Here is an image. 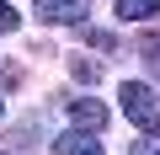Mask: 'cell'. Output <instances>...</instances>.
I'll return each mask as SVG.
<instances>
[{
  "label": "cell",
  "instance_id": "10",
  "mask_svg": "<svg viewBox=\"0 0 160 155\" xmlns=\"http://www.w3.org/2000/svg\"><path fill=\"white\" fill-rule=\"evenodd\" d=\"M0 112H6V102H0Z\"/></svg>",
  "mask_w": 160,
  "mask_h": 155
},
{
  "label": "cell",
  "instance_id": "7",
  "mask_svg": "<svg viewBox=\"0 0 160 155\" xmlns=\"http://www.w3.org/2000/svg\"><path fill=\"white\" fill-rule=\"evenodd\" d=\"M69 70H75V80H86V86H96V75H102V70H96L91 59H75Z\"/></svg>",
  "mask_w": 160,
  "mask_h": 155
},
{
  "label": "cell",
  "instance_id": "5",
  "mask_svg": "<svg viewBox=\"0 0 160 155\" xmlns=\"http://www.w3.org/2000/svg\"><path fill=\"white\" fill-rule=\"evenodd\" d=\"M160 11V0H118V22H149Z\"/></svg>",
  "mask_w": 160,
  "mask_h": 155
},
{
  "label": "cell",
  "instance_id": "8",
  "mask_svg": "<svg viewBox=\"0 0 160 155\" xmlns=\"http://www.w3.org/2000/svg\"><path fill=\"white\" fill-rule=\"evenodd\" d=\"M16 27H22V16L6 6V0H0V32H16Z\"/></svg>",
  "mask_w": 160,
  "mask_h": 155
},
{
  "label": "cell",
  "instance_id": "3",
  "mask_svg": "<svg viewBox=\"0 0 160 155\" xmlns=\"http://www.w3.org/2000/svg\"><path fill=\"white\" fill-rule=\"evenodd\" d=\"M53 155H107V150H102V139H96V134L69 128V134H59V139H53Z\"/></svg>",
  "mask_w": 160,
  "mask_h": 155
},
{
  "label": "cell",
  "instance_id": "2",
  "mask_svg": "<svg viewBox=\"0 0 160 155\" xmlns=\"http://www.w3.org/2000/svg\"><path fill=\"white\" fill-rule=\"evenodd\" d=\"M38 16L53 27H75V22H86V0H38Z\"/></svg>",
  "mask_w": 160,
  "mask_h": 155
},
{
  "label": "cell",
  "instance_id": "1",
  "mask_svg": "<svg viewBox=\"0 0 160 155\" xmlns=\"http://www.w3.org/2000/svg\"><path fill=\"white\" fill-rule=\"evenodd\" d=\"M118 102H123V112H128L133 128H144V134L160 128V91H155V86H144V80H123Z\"/></svg>",
  "mask_w": 160,
  "mask_h": 155
},
{
  "label": "cell",
  "instance_id": "4",
  "mask_svg": "<svg viewBox=\"0 0 160 155\" xmlns=\"http://www.w3.org/2000/svg\"><path fill=\"white\" fill-rule=\"evenodd\" d=\"M69 118H75V128H86V134H102V128H107V107L91 102V96L69 102Z\"/></svg>",
  "mask_w": 160,
  "mask_h": 155
},
{
  "label": "cell",
  "instance_id": "9",
  "mask_svg": "<svg viewBox=\"0 0 160 155\" xmlns=\"http://www.w3.org/2000/svg\"><path fill=\"white\" fill-rule=\"evenodd\" d=\"M133 155H160V134H144V139L133 144Z\"/></svg>",
  "mask_w": 160,
  "mask_h": 155
},
{
  "label": "cell",
  "instance_id": "6",
  "mask_svg": "<svg viewBox=\"0 0 160 155\" xmlns=\"http://www.w3.org/2000/svg\"><path fill=\"white\" fill-rule=\"evenodd\" d=\"M139 54H144V64L160 75V38H144V43H139Z\"/></svg>",
  "mask_w": 160,
  "mask_h": 155
}]
</instances>
